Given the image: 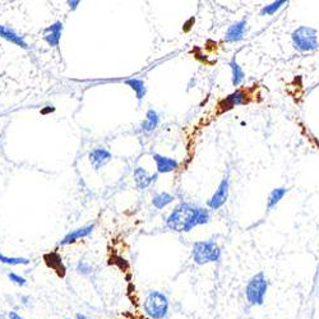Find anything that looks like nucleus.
<instances>
[{
    "instance_id": "ddd939ff",
    "label": "nucleus",
    "mask_w": 319,
    "mask_h": 319,
    "mask_svg": "<svg viewBox=\"0 0 319 319\" xmlns=\"http://www.w3.org/2000/svg\"><path fill=\"white\" fill-rule=\"evenodd\" d=\"M133 178H134V182H136V186H137L140 190H144V189L148 188L151 186L152 182H157V178H158V174H148V171L146 168H140V166H137L134 168L133 171Z\"/></svg>"
},
{
    "instance_id": "20e7f679",
    "label": "nucleus",
    "mask_w": 319,
    "mask_h": 319,
    "mask_svg": "<svg viewBox=\"0 0 319 319\" xmlns=\"http://www.w3.org/2000/svg\"><path fill=\"white\" fill-rule=\"evenodd\" d=\"M268 290V280L263 272L254 274L246 284L245 288V298L252 306H260L264 304L266 295Z\"/></svg>"
},
{
    "instance_id": "9b49d317",
    "label": "nucleus",
    "mask_w": 319,
    "mask_h": 319,
    "mask_svg": "<svg viewBox=\"0 0 319 319\" xmlns=\"http://www.w3.org/2000/svg\"><path fill=\"white\" fill-rule=\"evenodd\" d=\"M246 94L242 90H236L232 94H228V96L224 98V100L220 101V108L222 112H228L231 108H236V106L244 105V104L248 102V98H246Z\"/></svg>"
},
{
    "instance_id": "dca6fc26",
    "label": "nucleus",
    "mask_w": 319,
    "mask_h": 319,
    "mask_svg": "<svg viewBox=\"0 0 319 319\" xmlns=\"http://www.w3.org/2000/svg\"><path fill=\"white\" fill-rule=\"evenodd\" d=\"M128 87H130L132 90L136 94V97H137L138 102H142L144 100L146 94H147V87H146V83L143 80H140V78H129V80H124Z\"/></svg>"
},
{
    "instance_id": "f3484780",
    "label": "nucleus",
    "mask_w": 319,
    "mask_h": 319,
    "mask_svg": "<svg viewBox=\"0 0 319 319\" xmlns=\"http://www.w3.org/2000/svg\"><path fill=\"white\" fill-rule=\"evenodd\" d=\"M44 260H45L48 267L52 268L54 271H56L59 274V276H64L66 274V266H64L63 260H62V256L58 253L52 252V253H48L44 256Z\"/></svg>"
},
{
    "instance_id": "39448f33",
    "label": "nucleus",
    "mask_w": 319,
    "mask_h": 319,
    "mask_svg": "<svg viewBox=\"0 0 319 319\" xmlns=\"http://www.w3.org/2000/svg\"><path fill=\"white\" fill-rule=\"evenodd\" d=\"M144 313L151 319H164L168 313V299L165 294L157 290L148 291L143 302Z\"/></svg>"
},
{
    "instance_id": "9d476101",
    "label": "nucleus",
    "mask_w": 319,
    "mask_h": 319,
    "mask_svg": "<svg viewBox=\"0 0 319 319\" xmlns=\"http://www.w3.org/2000/svg\"><path fill=\"white\" fill-rule=\"evenodd\" d=\"M152 158H154V164H156L157 174H168V172H172V171H175L179 168V161L176 158H172V157L154 154Z\"/></svg>"
},
{
    "instance_id": "f8f14e48",
    "label": "nucleus",
    "mask_w": 319,
    "mask_h": 319,
    "mask_svg": "<svg viewBox=\"0 0 319 319\" xmlns=\"http://www.w3.org/2000/svg\"><path fill=\"white\" fill-rule=\"evenodd\" d=\"M245 32H246V20H236V22L231 23L228 28L226 30L225 41L230 44L239 42V41H242L244 38Z\"/></svg>"
},
{
    "instance_id": "2eb2a0df",
    "label": "nucleus",
    "mask_w": 319,
    "mask_h": 319,
    "mask_svg": "<svg viewBox=\"0 0 319 319\" xmlns=\"http://www.w3.org/2000/svg\"><path fill=\"white\" fill-rule=\"evenodd\" d=\"M160 124V115L154 108H148L146 112V119L140 126V130L144 134H150L157 129Z\"/></svg>"
},
{
    "instance_id": "c85d7f7f",
    "label": "nucleus",
    "mask_w": 319,
    "mask_h": 319,
    "mask_svg": "<svg viewBox=\"0 0 319 319\" xmlns=\"http://www.w3.org/2000/svg\"><path fill=\"white\" fill-rule=\"evenodd\" d=\"M22 300H23V302H22L23 305H28V300H30L28 296H23Z\"/></svg>"
},
{
    "instance_id": "a878e982",
    "label": "nucleus",
    "mask_w": 319,
    "mask_h": 319,
    "mask_svg": "<svg viewBox=\"0 0 319 319\" xmlns=\"http://www.w3.org/2000/svg\"><path fill=\"white\" fill-rule=\"evenodd\" d=\"M8 318L9 319H23V316H20V314H18L17 312L12 310L8 313Z\"/></svg>"
},
{
    "instance_id": "bb28decb",
    "label": "nucleus",
    "mask_w": 319,
    "mask_h": 319,
    "mask_svg": "<svg viewBox=\"0 0 319 319\" xmlns=\"http://www.w3.org/2000/svg\"><path fill=\"white\" fill-rule=\"evenodd\" d=\"M76 319H90V318L87 316H84V314L77 313L76 314Z\"/></svg>"
},
{
    "instance_id": "6e6552de",
    "label": "nucleus",
    "mask_w": 319,
    "mask_h": 319,
    "mask_svg": "<svg viewBox=\"0 0 319 319\" xmlns=\"http://www.w3.org/2000/svg\"><path fill=\"white\" fill-rule=\"evenodd\" d=\"M94 224H90V225L82 226V228H78L76 230L69 231L68 234L58 242V246H66V245L73 244V242H78L80 239H84V238H88L90 235L94 232Z\"/></svg>"
},
{
    "instance_id": "423d86ee",
    "label": "nucleus",
    "mask_w": 319,
    "mask_h": 319,
    "mask_svg": "<svg viewBox=\"0 0 319 319\" xmlns=\"http://www.w3.org/2000/svg\"><path fill=\"white\" fill-rule=\"evenodd\" d=\"M228 196H230V179H228V175L226 174L222 178V180L220 182L218 186L214 190V193L212 194V197L207 200L208 208L214 210V211L220 210L228 202Z\"/></svg>"
},
{
    "instance_id": "cd10ccee",
    "label": "nucleus",
    "mask_w": 319,
    "mask_h": 319,
    "mask_svg": "<svg viewBox=\"0 0 319 319\" xmlns=\"http://www.w3.org/2000/svg\"><path fill=\"white\" fill-rule=\"evenodd\" d=\"M48 108H46V110H42V114H48V112H54V106H48Z\"/></svg>"
},
{
    "instance_id": "412c9836",
    "label": "nucleus",
    "mask_w": 319,
    "mask_h": 319,
    "mask_svg": "<svg viewBox=\"0 0 319 319\" xmlns=\"http://www.w3.org/2000/svg\"><path fill=\"white\" fill-rule=\"evenodd\" d=\"M31 260L24 256H8L0 253V263L6 266H28Z\"/></svg>"
},
{
    "instance_id": "6ab92c4d",
    "label": "nucleus",
    "mask_w": 319,
    "mask_h": 319,
    "mask_svg": "<svg viewBox=\"0 0 319 319\" xmlns=\"http://www.w3.org/2000/svg\"><path fill=\"white\" fill-rule=\"evenodd\" d=\"M288 189L285 188V186H278V188L272 189L267 200V211H271V210L276 208V206L284 200V197L288 194Z\"/></svg>"
},
{
    "instance_id": "aec40b11",
    "label": "nucleus",
    "mask_w": 319,
    "mask_h": 319,
    "mask_svg": "<svg viewBox=\"0 0 319 319\" xmlns=\"http://www.w3.org/2000/svg\"><path fill=\"white\" fill-rule=\"evenodd\" d=\"M174 200L175 197L172 194L168 193V192H158V193L154 194V197H152V206L156 210H164L174 202Z\"/></svg>"
},
{
    "instance_id": "f03ea898",
    "label": "nucleus",
    "mask_w": 319,
    "mask_h": 319,
    "mask_svg": "<svg viewBox=\"0 0 319 319\" xmlns=\"http://www.w3.org/2000/svg\"><path fill=\"white\" fill-rule=\"evenodd\" d=\"M291 42L294 48L302 54L313 52L319 48L318 32L309 26H300L291 34Z\"/></svg>"
},
{
    "instance_id": "7c9ffc66",
    "label": "nucleus",
    "mask_w": 319,
    "mask_h": 319,
    "mask_svg": "<svg viewBox=\"0 0 319 319\" xmlns=\"http://www.w3.org/2000/svg\"><path fill=\"white\" fill-rule=\"evenodd\" d=\"M66 319H72V318H66Z\"/></svg>"
},
{
    "instance_id": "4468645a",
    "label": "nucleus",
    "mask_w": 319,
    "mask_h": 319,
    "mask_svg": "<svg viewBox=\"0 0 319 319\" xmlns=\"http://www.w3.org/2000/svg\"><path fill=\"white\" fill-rule=\"evenodd\" d=\"M0 38H4V40L9 41V42L14 44V45L20 46L22 48H28V44L26 42V40L18 34L17 32L14 31L13 28L8 26H4V24H0Z\"/></svg>"
},
{
    "instance_id": "b1692460",
    "label": "nucleus",
    "mask_w": 319,
    "mask_h": 319,
    "mask_svg": "<svg viewBox=\"0 0 319 319\" xmlns=\"http://www.w3.org/2000/svg\"><path fill=\"white\" fill-rule=\"evenodd\" d=\"M8 278H9V281L13 282L14 285L20 286V288H23V286L27 285V280L24 278L23 276H20V274H16V272H9Z\"/></svg>"
},
{
    "instance_id": "0eeeda50",
    "label": "nucleus",
    "mask_w": 319,
    "mask_h": 319,
    "mask_svg": "<svg viewBox=\"0 0 319 319\" xmlns=\"http://www.w3.org/2000/svg\"><path fill=\"white\" fill-rule=\"evenodd\" d=\"M112 154L104 147H96L88 154V161L96 171L105 168L106 164L112 161Z\"/></svg>"
},
{
    "instance_id": "f257e3e1",
    "label": "nucleus",
    "mask_w": 319,
    "mask_h": 319,
    "mask_svg": "<svg viewBox=\"0 0 319 319\" xmlns=\"http://www.w3.org/2000/svg\"><path fill=\"white\" fill-rule=\"evenodd\" d=\"M211 214L206 208L189 202H182L166 218V228L174 232H189L197 226L210 222Z\"/></svg>"
},
{
    "instance_id": "5701e85b",
    "label": "nucleus",
    "mask_w": 319,
    "mask_h": 319,
    "mask_svg": "<svg viewBox=\"0 0 319 319\" xmlns=\"http://www.w3.org/2000/svg\"><path fill=\"white\" fill-rule=\"evenodd\" d=\"M77 272L80 274H83V276H88L94 272V267H92L90 263H87L86 260H80L77 264Z\"/></svg>"
},
{
    "instance_id": "7ed1b4c3",
    "label": "nucleus",
    "mask_w": 319,
    "mask_h": 319,
    "mask_svg": "<svg viewBox=\"0 0 319 319\" xmlns=\"http://www.w3.org/2000/svg\"><path fill=\"white\" fill-rule=\"evenodd\" d=\"M221 249L214 240H200L196 242L192 248V258L194 263L203 266L207 263L218 262L221 260Z\"/></svg>"
},
{
    "instance_id": "4be33fe9",
    "label": "nucleus",
    "mask_w": 319,
    "mask_h": 319,
    "mask_svg": "<svg viewBox=\"0 0 319 319\" xmlns=\"http://www.w3.org/2000/svg\"><path fill=\"white\" fill-rule=\"evenodd\" d=\"M288 4V2L285 0H278V2H274V3L268 4V6H264L262 9L260 10V17H266V16H274L276 12H278L282 6Z\"/></svg>"
},
{
    "instance_id": "393cba45",
    "label": "nucleus",
    "mask_w": 319,
    "mask_h": 319,
    "mask_svg": "<svg viewBox=\"0 0 319 319\" xmlns=\"http://www.w3.org/2000/svg\"><path fill=\"white\" fill-rule=\"evenodd\" d=\"M66 4L69 6L70 10H76V9L78 8V6L80 4V0H68V2H66Z\"/></svg>"
},
{
    "instance_id": "1a4fd4ad",
    "label": "nucleus",
    "mask_w": 319,
    "mask_h": 319,
    "mask_svg": "<svg viewBox=\"0 0 319 319\" xmlns=\"http://www.w3.org/2000/svg\"><path fill=\"white\" fill-rule=\"evenodd\" d=\"M63 23L56 20L48 27L44 30V41L52 48H58L62 40V34H63Z\"/></svg>"
},
{
    "instance_id": "c756f323",
    "label": "nucleus",
    "mask_w": 319,
    "mask_h": 319,
    "mask_svg": "<svg viewBox=\"0 0 319 319\" xmlns=\"http://www.w3.org/2000/svg\"><path fill=\"white\" fill-rule=\"evenodd\" d=\"M314 142H316V144L318 146V148H319V140H316V138H314Z\"/></svg>"
},
{
    "instance_id": "a211bd4d",
    "label": "nucleus",
    "mask_w": 319,
    "mask_h": 319,
    "mask_svg": "<svg viewBox=\"0 0 319 319\" xmlns=\"http://www.w3.org/2000/svg\"><path fill=\"white\" fill-rule=\"evenodd\" d=\"M228 66H230V70H231V83H232L234 87H239L245 78L244 70H242L240 64L236 62L235 56L228 62Z\"/></svg>"
}]
</instances>
